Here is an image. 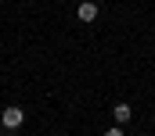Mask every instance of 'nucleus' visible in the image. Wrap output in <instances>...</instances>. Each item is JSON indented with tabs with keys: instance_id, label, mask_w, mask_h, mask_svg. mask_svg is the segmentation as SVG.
Listing matches in <instances>:
<instances>
[{
	"instance_id": "2",
	"label": "nucleus",
	"mask_w": 155,
	"mask_h": 136,
	"mask_svg": "<svg viewBox=\"0 0 155 136\" xmlns=\"http://www.w3.org/2000/svg\"><path fill=\"white\" fill-rule=\"evenodd\" d=\"M76 18L79 22H97V4H94V0H83L76 7Z\"/></svg>"
},
{
	"instance_id": "1",
	"label": "nucleus",
	"mask_w": 155,
	"mask_h": 136,
	"mask_svg": "<svg viewBox=\"0 0 155 136\" xmlns=\"http://www.w3.org/2000/svg\"><path fill=\"white\" fill-rule=\"evenodd\" d=\"M22 122H25V111H22V107H4V111H0V125H4V129H18Z\"/></svg>"
},
{
	"instance_id": "4",
	"label": "nucleus",
	"mask_w": 155,
	"mask_h": 136,
	"mask_svg": "<svg viewBox=\"0 0 155 136\" xmlns=\"http://www.w3.org/2000/svg\"><path fill=\"white\" fill-rule=\"evenodd\" d=\"M105 136H126V133H123L119 125H112V129H108V133H105Z\"/></svg>"
},
{
	"instance_id": "3",
	"label": "nucleus",
	"mask_w": 155,
	"mask_h": 136,
	"mask_svg": "<svg viewBox=\"0 0 155 136\" xmlns=\"http://www.w3.org/2000/svg\"><path fill=\"white\" fill-rule=\"evenodd\" d=\"M130 115H134V107H130V104H116V107H112V118H116V125L130 122Z\"/></svg>"
}]
</instances>
